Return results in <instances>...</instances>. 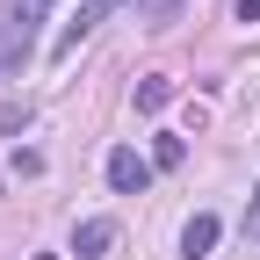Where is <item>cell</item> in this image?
I'll return each instance as SVG.
<instances>
[{
  "label": "cell",
  "mask_w": 260,
  "mask_h": 260,
  "mask_svg": "<svg viewBox=\"0 0 260 260\" xmlns=\"http://www.w3.org/2000/svg\"><path fill=\"white\" fill-rule=\"evenodd\" d=\"M51 15V0H8V15H0V65L22 73L29 51H37V22Z\"/></svg>",
  "instance_id": "obj_1"
},
{
  "label": "cell",
  "mask_w": 260,
  "mask_h": 260,
  "mask_svg": "<svg viewBox=\"0 0 260 260\" xmlns=\"http://www.w3.org/2000/svg\"><path fill=\"white\" fill-rule=\"evenodd\" d=\"M109 188L116 195H145L152 188V159H138V145H116L109 152Z\"/></svg>",
  "instance_id": "obj_2"
},
{
  "label": "cell",
  "mask_w": 260,
  "mask_h": 260,
  "mask_svg": "<svg viewBox=\"0 0 260 260\" xmlns=\"http://www.w3.org/2000/svg\"><path fill=\"white\" fill-rule=\"evenodd\" d=\"M116 8H123V0H87V8H80V15H73V22H65L58 37H51V58H73V51H80V37H87L94 22H109Z\"/></svg>",
  "instance_id": "obj_3"
},
{
  "label": "cell",
  "mask_w": 260,
  "mask_h": 260,
  "mask_svg": "<svg viewBox=\"0 0 260 260\" xmlns=\"http://www.w3.org/2000/svg\"><path fill=\"white\" fill-rule=\"evenodd\" d=\"M116 239H123L116 217H87V224H73V253H80V260H109Z\"/></svg>",
  "instance_id": "obj_4"
},
{
  "label": "cell",
  "mask_w": 260,
  "mask_h": 260,
  "mask_svg": "<svg viewBox=\"0 0 260 260\" xmlns=\"http://www.w3.org/2000/svg\"><path fill=\"white\" fill-rule=\"evenodd\" d=\"M217 232H224V224H217L210 210H195L188 232H181V253H188V260H210V253H217Z\"/></svg>",
  "instance_id": "obj_5"
},
{
  "label": "cell",
  "mask_w": 260,
  "mask_h": 260,
  "mask_svg": "<svg viewBox=\"0 0 260 260\" xmlns=\"http://www.w3.org/2000/svg\"><path fill=\"white\" fill-rule=\"evenodd\" d=\"M167 102H174V80H167V73H152V80H138V109H145V116H159Z\"/></svg>",
  "instance_id": "obj_6"
},
{
  "label": "cell",
  "mask_w": 260,
  "mask_h": 260,
  "mask_svg": "<svg viewBox=\"0 0 260 260\" xmlns=\"http://www.w3.org/2000/svg\"><path fill=\"white\" fill-rule=\"evenodd\" d=\"M181 8H188V0H138V15L159 29V22H181Z\"/></svg>",
  "instance_id": "obj_7"
},
{
  "label": "cell",
  "mask_w": 260,
  "mask_h": 260,
  "mask_svg": "<svg viewBox=\"0 0 260 260\" xmlns=\"http://www.w3.org/2000/svg\"><path fill=\"white\" fill-rule=\"evenodd\" d=\"M181 159H188L181 138H159V145H152V167H181Z\"/></svg>",
  "instance_id": "obj_8"
},
{
  "label": "cell",
  "mask_w": 260,
  "mask_h": 260,
  "mask_svg": "<svg viewBox=\"0 0 260 260\" xmlns=\"http://www.w3.org/2000/svg\"><path fill=\"white\" fill-rule=\"evenodd\" d=\"M246 246H260V188H253V203H246Z\"/></svg>",
  "instance_id": "obj_9"
},
{
  "label": "cell",
  "mask_w": 260,
  "mask_h": 260,
  "mask_svg": "<svg viewBox=\"0 0 260 260\" xmlns=\"http://www.w3.org/2000/svg\"><path fill=\"white\" fill-rule=\"evenodd\" d=\"M239 22H260V0H239Z\"/></svg>",
  "instance_id": "obj_10"
},
{
  "label": "cell",
  "mask_w": 260,
  "mask_h": 260,
  "mask_svg": "<svg viewBox=\"0 0 260 260\" xmlns=\"http://www.w3.org/2000/svg\"><path fill=\"white\" fill-rule=\"evenodd\" d=\"M37 260H51V253H37Z\"/></svg>",
  "instance_id": "obj_11"
}]
</instances>
